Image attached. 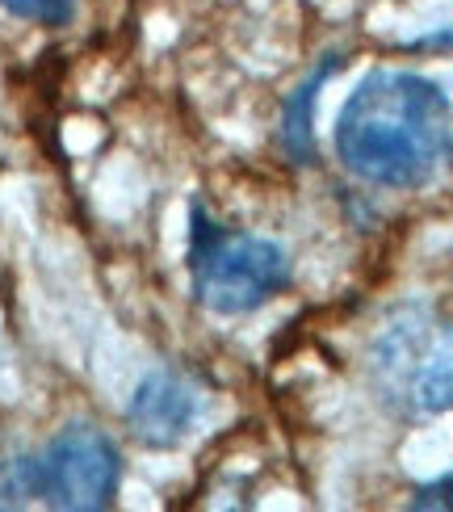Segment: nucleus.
I'll return each mask as SVG.
<instances>
[{"mask_svg": "<svg viewBox=\"0 0 453 512\" xmlns=\"http://www.w3.org/2000/svg\"><path fill=\"white\" fill-rule=\"evenodd\" d=\"M336 152L349 173L386 189H420L453 160V110L437 80L370 72L336 118Z\"/></svg>", "mask_w": 453, "mask_h": 512, "instance_id": "f257e3e1", "label": "nucleus"}, {"mask_svg": "<svg viewBox=\"0 0 453 512\" xmlns=\"http://www.w3.org/2000/svg\"><path fill=\"white\" fill-rule=\"evenodd\" d=\"M189 269L202 307L214 315H244L265 307L290 282V256L265 236H227L206 206H189Z\"/></svg>", "mask_w": 453, "mask_h": 512, "instance_id": "f03ea898", "label": "nucleus"}, {"mask_svg": "<svg viewBox=\"0 0 453 512\" xmlns=\"http://www.w3.org/2000/svg\"><path fill=\"white\" fill-rule=\"evenodd\" d=\"M26 471H30V487L51 504L72 512H97L114 504L122 479V454L93 424H72L47 445L42 462H30Z\"/></svg>", "mask_w": 453, "mask_h": 512, "instance_id": "7ed1b4c3", "label": "nucleus"}, {"mask_svg": "<svg viewBox=\"0 0 453 512\" xmlns=\"http://www.w3.org/2000/svg\"><path fill=\"white\" fill-rule=\"evenodd\" d=\"M198 416H202V395L185 378L168 370L147 374L131 395V408H126L131 433L147 450H172V445H181L193 433Z\"/></svg>", "mask_w": 453, "mask_h": 512, "instance_id": "20e7f679", "label": "nucleus"}, {"mask_svg": "<svg viewBox=\"0 0 453 512\" xmlns=\"http://www.w3.org/2000/svg\"><path fill=\"white\" fill-rule=\"evenodd\" d=\"M336 72H340V59L332 55L328 63H319V68L286 97V110H282V143H286V152H290L294 164H311V160H315V97H319V89H323V84H328Z\"/></svg>", "mask_w": 453, "mask_h": 512, "instance_id": "39448f33", "label": "nucleus"}, {"mask_svg": "<svg viewBox=\"0 0 453 512\" xmlns=\"http://www.w3.org/2000/svg\"><path fill=\"white\" fill-rule=\"evenodd\" d=\"M416 403L424 412H453V328L437 336V345L416 370Z\"/></svg>", "mask_w": 453, "mask_h": 512, "instance_id": "423d86ee", "label": "nucleus"}, {"mask_svg": "<svg viewBox=\"0 0 453 512\" xmlns=\"http://www.w3.org/2000/svg\"><path fill=\"white\" fill-rule=\"evenodd\" d=\"M13 17L26 21H42V26H68L76 0H0Z\"/></svg>", "mask_w": 453, "mask_h": 512, "instance_id": "0eeeda50", "label": "nucleus"}, {"mask_svg": "<svg viewBox=\"0 0 453 512\" xmlns=\"http://www.w3.org/2000/svg\"><path fill=\"white\" fill-rule=\"evenodd\" d=\"M416 508H453V475H445L441 483H428L416 492Z\"/></svg>", "mask_w": 453, "mask_h": 512, "instance_id": "6e6552de", "label": "nucleus"}]
</instances>
